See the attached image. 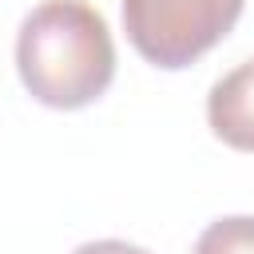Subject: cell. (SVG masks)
<instances>
[{"label": "cell", "instance_id": "3957f363", "mask_svg": "<svg viewBox=\"0 0 254 254\" xmlns=\"http://www.w3.org/2000/svg\"><path fill=\"white\" fill-rule=\"evenodd\" d=\"M206 123L214 139L254 155V60L230 67L206 91Z\"/></svg>", "mask_w": 254, "mask_h": 254}, {"label": "cell", "instance_id": "6da1fadb", "mask_svg": "<svg viewBox=\"0 0 254 254\" xmlns=\"http://www.w3.org/2000/svg\"><path fill=\"white\" fill-rule=\"evenodd\" d=\"M16 71L28 95L52 111L91 107L115 79V40L87 0H44L16 32Z\"/></svg>", "mask_w": 254, "mask_h": 254}, {"label": "cell", "instance_id": "277c9868", "mask_svg": "<svg viewBox=\"0 0 254 254\" xmlns=\"http://www.w3.org/2000/svg\"><path fill=\"white\" fill-rule=\"evenodd\" d=\"M190 254H254V214H226L214 218Z\"/></svg>", "mask_w": 254, "mask_h": 254}, {"label": "cell", "instance_id": "7a4b0ae2", "mask_svg": "<svg viewBox=\"0 0 254 254\" xmlns=\"http://www.w3.org/2000/svg\"><path fill=\"white\" fill-rule=\"evenodd\" d=\"M242 8L246 0H123V32L147 64L179 71L222 44Z\"/></svg>", "mask_w": 254, "mask_h": 254}, {"label": "cell", "instance_id": "5b68a950", "mask_svg": "<svg viewBox=\"0 0 254 254\" xmlns=\"http://www.w3.org/2000/svg\"><path fill=\"white\" fill-rule=\"evenodd\" d=\"M71 254H151L147 246L123 242V238H95V242H79Z\"/></svg>", "mask_w": 254, "mask_h": 254}]
</instances>
